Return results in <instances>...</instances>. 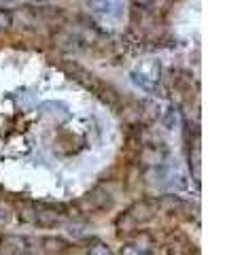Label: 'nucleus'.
Masks as SVG:
<instances>
[{"mask_svg": "<svg viewBox=\"0 0 242 255\" xmlns=\"http://www.w3.org/2000/svg\"><path fill=\"white\" fill-rule=\"evenodd\" d=\"M9 23H11V17H9V15H6V13H2V11H0V28L9 26Z\"/></svg>", "mask_w": 242, "mask_h": 255, "instance_id": "obj_1", "label": "nucleus"}]
</instances>
